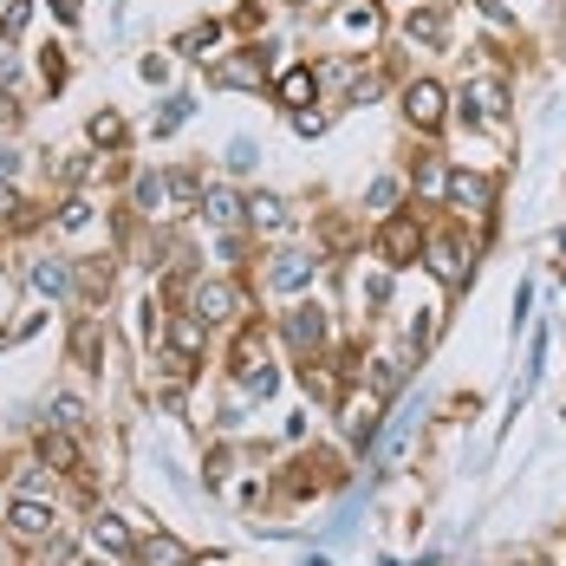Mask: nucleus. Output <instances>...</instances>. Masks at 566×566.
<instances>
[{"label":"nucleus","instance_id":"nucleus-5","mask_svg":"<svg viewBox=\"0 0 566 566\" xmlns=\"http://www.w3.org/2000/svg\"><path fill=\"white\" fill-rule=\"evenodd\" d=\"M281 345L306 365V358H326L333 352V313L319 300H293L281 313Z\"/></svg>","mask_w":566,"mask_h":566},{"label":"nucleus","instance_id":"nucleus-36","mask_svg":"<svg viewBox=\"0 0 566 566\" xmlns=\"http://www.w3.org/2000/svg\"><path fill=\"white\" fill-rule=\"evenodd\" d=\"M137 72H144L150 85H164V78H170V59H157V53H150V59H144V65H137Z\"/></svg>","mask_w":566,"mask_h":566},{"label":"nucleus","instance_id":"nucleus-1","mask_svg":"<svg viewBox=\"0 0 566 566\" xmlns=\"http://www.w3.org/2000/svg\"><path fill=\"white\" fill-rule=\"evenodd\" d=\"M475 228H462V222H430V241H423V268L437 274V286L443 293H469V281H475Z\"/></svg>","mask_w":566,"mask_h":566},{"label":"nucleus","instance_id":"nucleus-12","mask_svg":"<svg viewBox=\"0 0 566 566\" xmlns=\"http://www.w3.org/2000/svg\"><path fill=\"white\" fill-rule=\"evenodd\" d=\"M189 313L209 319V326H234L248 313V286L241 281H196L189 286Z\"/></svg>","mask_w":566,"mask_h":566},{"label":"nucleus","instance_id":"nucleus-31","mask_svg":"<svg viewBox=\"0 0 566 566\" xmlns=\"http://www.w3.org/2000/svg\"><path fill=\"white\" fill-rule=\"evenodd\" d=\"M27 20H33V0H7V7H0V40H13Z\"/></svg>","mask_w":566,"mask_h":566},{"label":"nucleus","instance_id":"nucleus-3","mask_svg":"<svg viewBox=\"0 0 566 566\" xmlns=\"http://www.w3.org/2000/svg\"><path fill=\"white\" fill-rule=\"evenodd\" d=\"M423 241H430V216H423V209H397V216H385V222L371 228V254H378L391 274L423 261Z\"/></svg>","mask_w":566,"mask_h":566},{"label":"nucleus","instance_id":"nucleus-25","mask_svg":"<svg viewBox=\"0 0 566 566\" xmlns=\"http://www.w3.org/2000/svg\"><path fill=\"white\" fill-rule=\"evenodd\" d=\"M403 196H410V176H397V170L378 176V182L365 189V209H371V222H385V216H397V209H410Z\"/></svg>","mask_w":566,"mask_h":566},{"label":"nucleus","instance_id":"nucleus-4","mask_svg":"<svg viewBox=\"0 0 566 566\" xmlns=\"http://www.w3.org/2000/svg\"><path fill=\"white\" fill-rule=\"evenodd\" d=\"M397 112H403V124H410L417 137H443L450 117H455V92L443 85V78H403Z\"/></svg>","mask_w":566,"mask_h":566},{"label":"nucleus","instance_id":"nucleus-9","mask_svg":"<svg viewBox=\"0 0 566 566\" xmlns=\"http://www.w3.org/2000/svg\"><path fill=\"white\" fill-rule=\"evenodd\" d=\"M228 378H234V391L254 397V403H268V397L281 391V371H274V358L261 352V333H241V339H234V365H228Z\"/></svg>","mask_w":566,"mask_h":566},{"label":"nucleus","instance_id":"nucleus-26","mask_svg":"<svg viewBox=\"0 0 566 566\" xmlns=\"http://www.w3.org/2000/svg\"><path fill=\"white\" fill-rule=\"evenodd\" d=\"M46 423H53V430H72V437H85V430H92V410H85V397L53 391L46 397Z\"/></svg>","mask_w":566,"mask_h":566},{"label":"nucleus","instance_id":"nucleus-16","mask_svg":"<svg viewBox=\"0 0 566 566\" xmlns=\"http://www.w3.org/2000/svg\"><path fill=\"white\" fill-rule=\"evenodd\" d=\"M319 92H326V85H319V65H313V59H293V65H281V72H274V98H281L286 117H293V112H313V105H319Z\"/></svg>","mask_w":566,"mask_h":566},{"label":"nucleus","instance_id":"nucleus-38","mask_svg":"<svg viewBox=\"0 0 566 566\" xmlns=\"http://www.w3.org/2000/svg\"><path fill=\"white\" fill-rule=\"evenodd\" d=\"M78 566H117V560H105V554H92V560H78Z\"/></svg>","mask_w":566,"mask_h":566},{"label":"nucleus","instance_id":"nucleus-13","mask_svg":"<svg viewBox=\"0 0 566 566\" xmlns=\"http://www.w3.org/2000/svg\"><path fill=\"white\" fill-rule=\"evenodd\" d=\"M313 274H319V254H313V248H281V254L261 268V286H268V293H286V300H300V293L313 286Z\"/></svg>","mask_w":566,"mask_h":566},{"label":"nucleus","instance_id":"nucleus-40","mask_svg":"<svg viewBox=\"0 0 566 566\" xmlns=\"http://www.w3.org/2000/svg\"><path fill=\"white\" fill-rule=\"evenodd\" d=\"M469 566H489V560H469Z\"/></svg>","mask_w":566,"mask_h":566},{"label":"nucleus","instance_id":"nucleus-7","mask_svg":"<svg viewBox=\"0 0 566 566\" xmlns=\"http://www.w3.org/2000/svg\"><path fill=\"white\" fill-rule=\"evenodd\" d=\"M7 541L13 547H53L59 541V502H33V495H7V514H0Z\"/></svg>","mask_w":566,"mask_h":566},{"label":"nucleus","instance_id":"nucleus-37","mask_svg":"<svg viewBox=\"0 0 566 566\" xmlns=\"http://www.w3.org/2000/svg\"><path fill=\"white\" fill-rule=\"evenodd\" d=\"M53 13L65 20V27H72V20H78V0H53Z\"/></svg>","mask_w":566,"mask_h":566},{"label":"nucleus","instance_id":"nucleus-32","mask_svg":"<svg viewBox=\"0 0 566 566\" xmlns=\"http://www.w3.org/2000/svg\"><path fill=\"white\" fill-rule=\"evenodd\" d=\"M293 130H300V137H326V130H333V112H319V105H313V112H293Z\"/></svg>","mask_w":566,"mask_h":566},{"label":"nucleus","instance_id":"nucleus-8","mask_svg":"<svg viewBox=\"0 0 566 566\" xmlns=\"http://www.w3.org/2000/svg\"><path fill=\"white\" fill-rule=\"evenodd\" d=\"M455 117H462L469 130H509V85H502L495 72L469 78V85L455 92Z\"/></svg>","mask_w":566,"mask_h":566},{"label":"nucleus","instance_id":"nucleus-6","mask_svg":"<svg viewBox=\"0 0 566 566\" xmlns=\"http://www.w3.org/2000/svg\"><path fill=\"white\" fill-rule=\"evenodd\" d=\"M209 78L216 85H228V92H268L274 85V46H234V53H216V65H209Z\"/></svg>","mask_w":566,"mask_h":566},{"label":"nucleus","instance_id":"nucleus-29","mask_svg":"<svg viewBox=\"0 0 566 566\" xmlns=\"http://www.w3.org/2000/svg\"><path fill=\"white\" fill-rule=\"evenodd\" d=\"M209 46H222V20H196V27L176 33V53L182 59H216Z\"/></svg>","mask_w":566,"mask_h":566},{"label":"nucleus","instance_id":"nucleus-33","mask_svg":"<svg viewBox=\"0 0 566 566\" xmlns=\"http://www.w3.org/2000/svg\"><path fill=\"white\" fill-rule=\"evenodd\" d=\"M40 78H46V85H65V53H59V46H46V59H40Z\"/></svg>","mask_w":566,"mask_h":566},{"label":"nucleus","instance_id":"nucleus-2","mask_svg":"<svg viewBox=\"0 0 566 566\" xmlns=\"http://www.w3.org/2000/svg\"><path fill=\"white\" fill-rule=\"evenodd\" d=\"M450 222L475 228V241H489V228H495V209H502V182L489 170H469V164H455L450 170Z\"/></svg>","mask_w":566,"mask_h":566},{"label":"nucleus","instance_id":"nucleus-19","mask_svg":"<svg viewBox=\"0 0 566 566\" xmlns=\"http://www.w3.org/2000/svg\"><path fill=\"white\" fill-rule=\"evenodd\" d=\"M202 554L182 541V534H170V527H144V541H137V560L130 566H196Z\"/></svg>","mask_w":566,"mask_h":566},{"label":"nucleus","instance_id":"nucleus-27","mask_svg":"<svg viewBox=\"0 0 566 566\" xmlns=\"http://www.w3.org/2000/svg\"><path fill=\"white\" fill-rule=\"evenodd\" d=\"M98 358H105V326H98L92 313H78V326H72V365L98 371Z\"/></svg>","mask_w":566,"mask_h":566},{"label":"nucleus","instance_id":"nucleus-23","mask_svg":"<svg viewBox=\"0 0 566 566\" xmlns=\"http://www.w3.org/2000/svg\"><path fill=\"white\" fill-rule=\"evenodd\" d=\"M27 286H33V293H46V300H72V293H78V268H72V261H59V254H40V261L27 268Z\"/></svg>","mask_w":566,"mask_h":566},{"label":"nucleus","instance_id":"nucleus-24","mask_svg":"<svg viewBox=\"0 0 566 566\" xmlns=\"http://www.w3.org/2000/svg\"><path fill=\"white\" fill-rule=\"evenodd\" d=\"M248 228H254V234H286V228H293L286 196H268V189H261V196H248Z\"/></svg>","mask_w":566,"mask_h":566},{"label":"nucleus","instance_id":"nucleus-11","mask_svg":"<svg viewBox=\"0 0 566 566\" xmlns=\"http://www.w3.org/2000/svg\"><path fill=\"white\" fill-rule=\"evenodd\" d=\"M85 541H92V554H105V560H137L144 527H137L130 514H117V509H98L92 521H85Z\"/></svg>","mask_w":566,"mask_h":566},{"label":"nucleus","instance_id":"nucleus-22","mask_svg":"<svg viewBox=\"0 0 566 566\" xmlns=\"http://www.w3.org/2000/svg\"><path fill=\"white\" fill-rule=\"evenodd\" d=\"M130 209H137L144 222H170V216H176L170 170H150V176H137V189H130Z\"/></svg>","mask_w":566,"mask_h":566},{"label":"nucleus","instance_id":"nucleus-39","mask_svg":"<svg viewBox=\"0 0 566 566\" xmlns=\"http://www.w3.org/2000/svg\"><path fill=\"white\" fill-rule=\"evenodd\" d=\"M554 554H560V566H566V527H560V541H554Z\"/></svg>","mask_w":566,"mask_h":566},{"label":"nucleus","instance_id":"nucleus-30","mask_svg":"<svg viewBox=\"0 0 566 566\" xmlns=\"http://www.w3.org/2000/svg\"><path fill=\"white\" fill-rule=\"evenodd\" d=\"M27 209H33V202L20 196V182H0V228H20L27 222Z\"/></svg>","mask_w":566,"mask_h":566},{"label":"nucleus","instance_id":"nucleus-14","mask_svg":"<svg viewBox=\"0 0 566 566\" xmlns=\"http://www.w3.org/2000/svg\"><path fill=\"white\" fill-rule=\"evenodd\" d=\"M33 455H40L53 475H72V482H85V475H92V462H85V443H78L72 430H53V423H40V437H33Z\"/></svg>","mask_w":566,"mask_h":566},{"label":"nucleus","instance_id":"nucleus-34","mask_svg":"<svg viewBox=\"0 0 566 566\" xmlns=\"http://www.w3.org/2000/svg\"><path fill=\"white\" fill-rule=\"evenodd\" d=\"M182 117H189V98H170V105H164V112H157V137H164V130H176V124H182Z\"/></svg>","mask_w":566,"mask_h":566},{"label":"nucleus","instance_id":"nucleus-20","mask_svg":"<svg viewBox=\"0 0 566 566\" xmlns=\"http://www.w3.org/2000/svg\"><path fill=\"white\" fill-rule=\"evenodd\" d=\"M202 222L216 228V234L248 228V196H241V189H228V182H209V189H202Z\"/></svg>","mask_w":566,"mask_h":566},{"label":"nucleus","instance_id":"nucleus-15","mask_svg":"<svg viewBox=\"0 0 566 566\" xmlns=\"http://www.w3.org/2000/svg\"><path fill=\"white\" fill-rule=\"evenodd\" d=\"M209 333H216V326L196 319V313L182 306V313L164 319V345H157V352H170V358H182V365H202V358H209Z\"/></svg>","mask_w":566,"mask_h":566},{"label":"nucleus","instance_id":"nucleus-35","mask_svg":"<svg viewBox=\"0 0 566 566\" xmlns=\"http://www.w3.org/2000/svg\"><path fill=\"white\" fill-rule=\"evenodd\" d=\"M13 176H20V150L0 137V182H13Z\"/></svg>","mask_w":566,"mask_h":566},{"label":"nucleus","instance_id":"nucleus-18","mask_svg":"<svg viewBox=\"0 0 566 566\" xmlns=\"http://www.w3.org/2000/svg\"><path fill=\"white\" fill-rule=\"evenodd\" d=\"M403 40H410V46H430V53H443V46H450V7H443V0H423V7H410V13H403Z\"/></svg>","mask_w":566,"mask_h":566},{"label":"nucleus","instance_id":"nucleus-10","mask_svg":"<svg viewBox=\"0 0 566 566\" xmlns=\"http://www.w3.org/2000/svg\"><path fill=\"white\" fill-rule=\"evenodd\" d=\"M378 430H385V397H371L365 385H352V391L339 397V437L352 455H365L371 443H378Z\"/></svg>","mask_w":566,"mask_h":566},{"label":"nucleus","instance_id":"nucleus-17","mask_svg":"<svg viewBox=\"0 0 566 566\" xmlns=\"http://www.w3.org/2000/svg\"><path fill=\"white\" fill-rule=\"evenodd\" d=\"M450 170L455 164L443 150H423V157L410 164V196H417L410 209H443V202H450Z\"/></svg>","mask_w":566,"mask_h":566},{"label":"nucleus","instance_id":"nucleus-28","mask_svg":"<svg viewBox=\"0 0 566 566\" xmlns=\"http://www.w3.org/2000/svg\"><path fill=\"white\" fill-rule=\"evenodd\" d=\"M124 137H130V124H124L117 112H92L85 117V144H92V150H124Z\"/></svg>","mask_w":566,"mask_h":566},{"label":"nucleus","instance_id":"nucleus-21","mask_svg":"<svg viewBox=\"0 0 566 566\" xmlns=\"http://www.w3.org/2000/svg\"><path fill=\"white\" fill-rule=\"evenodd\" d=\"M326 27H333L339 40H358V46H371V40L385 33V7H378V0H352V7H339V13L326 20Z\"/></svg>","mask_w":566,"mask_h":566}]
</instances>
